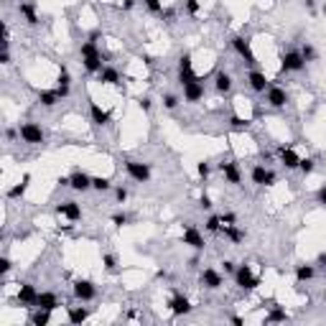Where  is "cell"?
Instances as JSON below:
<instances>
[{
	"mask_svg": "<svg viewBox=\"0 0 326 326\" xmlns=\"http://www.w3.org/2000/svg\"><path fill=\"white\" fill-rule=\"evenodd\" d=\"M237 222V217H234L232 212H227V214H222V225H234Z\"/></svg>",
	"mask_w": 326,
	"mask_h": 326,
	"instance_id": "49",
	"label": "cell"
},
{
	"mask_svg": "<svg viewBox=\"0 0 326 326\" xmlns=\"http://www.w3.org/2000/svg\"><path fill=\"white\" fill-rule=\"evenodd\" d=\"M74 298L76 301H95L97 298V285L92 280H74Z\"/></svg>",
	"mask_w": 326,
	"mask_h": 326,
	"instance_id": "6",
	"label": "cell"
},
{
	"mask_svg": "<svg viewBox=\"0 0 326 326\" xmlns=\"http://www.w3.org/2000/svg\"><path fill=\"white\" fill-rule=\"evenodd\" d=\"M197 79V74H194V67H191V54H181L178 56V82L181 87L189 84Z\"/></svg>",
	"mask_w": 326,
	"mask_h": 326,
	"instance_id": "7",
	"label": "cell"
},
{
	"mask_svg": "<svg viewBox=\"0 0 326 326\" xmlns=\"http://www.w3.org/2000/svg\"><path fill=\"white\" fill-rule=\"evenodd\" d=\"M97 38H100V33H92V36H89L87 41L82 44V49H79L82 59H84V56H97V54H102V51L97 49Z\"/></svg>",
	"mask_w": 326,
	"mask_h": 326,
	"instance_id": "23",
	"label": "cell"
},
{
	"mask_svg": "<svg viewBox=\"0 0 326 326\" xmlns=\"http://www.w3.org/2000/svg\"><path fill=\"white\" fill-rule=\"evenodd\" d=\"M199 0H186V13H189V16H197V13H199Z\"/></svg>",
	"mask_w": 326,
	"mask_h": 326,
	"instance_id": "44",
	"label": "cell"
},
{
	"mask_svg": "<svg viewBox=\"0 0 326 326\" xmlns=\"http://www.w3.org/2000/svg\"><path fill=\"white\" fill-rule=\"evenodd\" d=\"M127 222H130L127 214H112V225H115V227H125Z\"/></svg>",
	"mask_w": 326,
	"mask_h": 326,
	"instance_id": "43",
	"label": "cell"
},
{
	"mask_svg": "<svg viewBox=\"0 0 326 326\" xmlns=\"http://www.w3.org/2000/svg\"><path fill=\"white\" fill-rule=\"evenodd\" d=\"M69 189H74V191L92 189V176H87L84 171H76L74 176H69Z\"/></svg>",
	"mask_w": 326,
	"mask_h": 326,
	"instance_id": "17",
	"label": "cell"
},
{
	"mask_svg": "<svg viewBox=\"0 0 326 326\" xmlns=\"http://www.w3.org/2000/svg\"><path fill=\"white\" fill-rule=\"evenodd\" d=\"M10 268H13V265H10V260H8V257H0V273H3V276H5Z\"/></svg>",
	"mask_w": 326,
	"mask_h": 326,
	"instance_id": "50",
	"label": "cell"
},
{
	"mask_svg": "<svg viewBox=\"0 0 326 326\" xmlns=\"http://www.w3.org/2000/svg\"><path fill=\"white\" fill-rule=\"evenodd\" d=\"M67 311H69V324H84L89 319V311L82 306H67Z\"/></svg>",
	"mask_w": 326,
	"mask_h": 326,
	"instance_id": "26",
	"label": "cell"
},
{
	"mask_svg": "<svg viewBox=\"0 0 326 326\" xmlns=\"http://www.w3.org/2000/svg\"><path fill=\"white\" fill-rule=\"evenodd\" d=\"M219 171H222V176L227 178V184H240V181H242V174H240L237 163H232V161H222Z\"/></svg>",
	"mask_w": 326,
	"mask_h": 326,
	"instance_id": "16",
	"label": "cell"
},
{
	"mask_svg": "<svg viewBox=\"0 0 326 326\" xmlns=\"http://www.w3.org/2000/svg\"><path fill=\"white\" fill-rule=\"evenodd\" d=\"M234 283H237L242 291H255L260 285V278L252 273L250 265H240L237 270H234Z\"/></svg>",
	"mask_w": 326,
	"mask_h": 326,
	"instance_id": "1",
	"label": "cell"
},
{
	"mask_svg": "<svg viewBox=\"0 0 326 326\" xmlns=\"http://www.w3.org/2000/svg\"><path fill=\"white\" fill-rule=\"evenodd\" d=\"M146 8L153 13V16H161V13H163V3H161V0H146Z\"/></svg>",
	"mask_w": 326,
	"mask_h": 326,
	"instance_id": "38",
	"label": "cell"
},
{
	"mask_svg": "<svg viewBox=\"0 0 326 326\" xmlns=\"http://www.w3.org/2000/svg\"><path fill=\"white\" fill-rule=\"evenodd\" d=\"M201 97H204V84H201L199 79L184 84V100H186V102H199Z\"/></svg>",
	"mask_w": 326,
	"mask_h": 326,
	"instance_id": "18",
	"label": "cell"
},
{
	"mask_svg": "<svg viewBox=\"0 0 326 326\" xmlns=\"http://www.w3.org/2000/svg\"><path fill=\"white\" fill-rule=\"evenodd\" d=\"M265 176H268V168H265V166H252V171H250L252 184H257V186H265Z\"/></svg>",
	"mask_w": 326,
	"mask_h": 326,
	"instance_id": "32",
	"label": "cell"
},
{
	"mask_svg": "<svg viewBox=\"0 0 326 326\" xmlns=\"http://www.w3.org/2000/svg\"><path fill=\"white\" fill-rule=\"evenodd\" d=\"M306 67V59L301 56V51H285L280 56V69L283 72H301Z\"/></svg>",
	"mask_w": 326,
	"mask_h": 326,
	"instance_id": "5",
	"label": "cell"
},
{
	"mask_svg": "<svg viewBox=\"0 0 326 326\" xmlns=\"http://www.w3.org/2000/svg\"><path fill=\"white\" fill-rule=\"evenodd\" d=\"M56 212L61 214V217H67V219H72V222H76V219H82V206L76 204L74 199H69V201H61L59 206H56Z\"/></svg>",
	"mask_w": 326,
	"mask_h": 326,
	"instance_id": "12",
	"label": "cell"
},
{
	"mask_svg": "<svg viewBox=\"0 0 326 326\" xmlns=\"http://www.w3.org/2000/svg\"><path fill=\"white\" fill-rule=\"evenodd\" d=\"M138 105H140L143 112H148V110H150V97H140V100H138Z\"/></svg>",
	"mask_w": 326,
	"mask_h": 326,
	"instance_id": "48",
	"label": "cell"
},
{
	"mask_svg": "<svg viewBox=\"0 0 326 326\" xmlns=\"http://www.w3.org/2000/svg\"><path fill=\"white\" fill-rule=\"evenodd\" d=\"M100 82L102 84H120V72L112 69V67H105L100 72Z\"/></svg>",
	"mask_w": 326,
	"mask_h": 326,
	"instance_id": "28",
	"label": "cell"
},
{
	"mask_svg": "<svg viewBox=\"0 0 326 326\" xmlns=\"http://www.w3.org/2000/svg\"><path fill=\"white\" fill-rule=\"evenodd\" d=\"M184 245L194 247V250H204V237L194 225H186V229H184Z\"/></svg>",
	"mask_w": 326,
	"mask_h": 326,
	"instance_id": "15",
	"label": "cell"
},
{
	"mask_svg": "<svg viewBox=\"0 0 326 326\" xmlns=\"http://www.w3.org/2000/svg\"><path fill=\"white\" fill-rule=\"evenodd\" d=\"M36 308H46V311H56V308H59V298H56V293H51V291H44V293H38V301H36Z\"/></svg>",
	"mask_w": 326,
	"mask_h": 326,
	"instance_id": "20",
	"label": "cell"
},
{
	"mask_svg": "<svg viewBox=\"0 0 326 326\" xmlns=\"http://www.w3.org/2000/svg\"><path fill=\"white\" fill-rule=\"evenodd\" d=\"M222 232H225L232 242H242V240H245V232H242L237 225H222Z\"/></svg>",
	"mask_w": 326,
	"mask_h": 326,
	"instance_id": "29",
	"label": "cell"
},
{
	"mask_svg": "<svg viewBox=\"0 0 326 326\" xmlns=\"http://www.w3.org/2000/svg\"><path fill=\"white\" fill-rule=\"evenodd\" d=\"M28 184H31V176H23V181H21V184H16V186H13V189L8 191V197H10V199H18V197H23V194L28 191Z\"/></svg>",
	"mask_w": 326,
	"mask_h": 326,
	"instance_id": "31",
	"label": "cell"
},
{
	"mask_svg": "<svg viewBox=\"0 0 326 326\" xmlns=\"http://www.w3.org/2000/svg\"><path fill=\"white\" fill-rule=\"evenodd\" d=\"M36 301H38V291H36V285H31V283H21V288H18V303H21V306L33 308V306H36Z\"/></svg>",
	"mask_w": 326,
	"mask_h": 326,
	"instance_id": "9",
	"label": "cell"
},
{
	"mask_svg": "<svg viewBox=\"0 0 326 326\" xmlns=\"http://www.w3.org/2000/svg\"><path fill=\"white\" fill-rule=\"evenodd\" d=\"M49 321H51V311H46V308H36V314L31 316L33 326H46Z\"/></svg>",
	"mask_w": 326,
	"mask_h": 326,
	"instance_id": "33",
	"label": "cell"
},
{
	"mask_svg": "<svg viewBox=\"0 0 326 326\" xmlns=\"http://www.w3.org/2000/svg\"><path fill=\"white\" fill-rule=\"evenodd\" d=\"M301 56H303L306 61H314V59H316V49L311 46V44H303V46H301Z\"/></svg>",
	"mask_w": 326,
	"mask_h": 326,
	"instance_id": "39",
	"label": "cell"
},
{
	"mask_svg": "<svg viewBox=\"0 0 326 326\" xmlns=\"http://www.w3.org/2000/svg\"><path fill=\"white\" fill-rule=\"evenodd\" d=\"M214 89H217L219 95H227L229 89H232V76L227 72H217V76H214Z\"/></svg>",
	"mask_w": 326,
	"mask_h": 326,
	"instance_id": "24",
	"label": "cell"
},
{
	"mask_svg": "<svg viewBox=\"0 0 326 326\" xmlns=\"http://www.w3.org/2000/svg\"><path fill=\"white\" fill-rule=\"evenodd\" d=\"M268 105L276 107V110L288 105V95H285L283 87H268Z\"/></svg>",
	"mask_w": 326,
	"mask_h": 326,
	"instance_id": "11",
	"label": "cell"
},
{
	"mask_svg": "<svg viewBox=\"0 0 326 326\" xmlns=\"http://www.w3.org/2000/svg\"><path fill=\"white\" fill-rule=\"evenodd\" d=\"M232 324H234V326H242L245 321H242V316H232Z\"/></svg>",
	"mask_w": 326,
	"mask_h": 326,
	"instance_id": "57",
	"label": "cell"
},
{
	"mask_svg": "<svg viewBox=\"0 0 326 326\" xmlns=\"http://www.w3.org/2000/svg\"><path fill=\"white\" fill-rule=\"evenodd\" d=\"M89 115H92V123L95 125H110V112L107 110H102L97 102H89Z\"/></svg>",
	"mask_w": 326,
	"mask_h": 326,
	"instance_id": "22",
	"label": "cell"
},
{
	"mask_svg": "<svg viewBox=\"0 0 326 326\" xmlns=\"http://www.w3.org/2000/svg\"><path fill=\"white\" fill-rule=\"evenodd\" d=\"M0 64H10V51H3V54H0Z\"/></svg>",
	"mask_w": 326,
	"mask_h": 326,
	"instance_id": "56",
	"label": "cell"
},
{
	"mask_svg": "<svg viewBox=\"0 0 326 326\" xmlns=\"http://www.w3.org/2000/svg\"><path fill=\"white\" fill-rule=\"evenodd\" d=\"M247 84H250L252 92H268V87H270L268 76L263 72H257V69H252L250 74H247Z\"/></svg>",
	"mask_w": 326,
	"mask_h": 326,
	"instance_id": "14",
	"label": "cell"
},
{
	"mask_svg": "<svg viewBox=\"0 0 326 326\" xmlns=\"http://www.w3.org/2000/svg\"><path fill=\"white\" fill-rule=\"evenodd\" d=\"M316 5V0H306V8H314Z\"/></svg>",
	"mask_w": 326,
	"mask_h": 326,
	"instance_id": "58",
	"label": "cell"
},
{
	"mask_svg": "<svg viewBox=\"0 0 326 326\" xmlns=\"http://www.w3.org/2000/svg\"><path fill=\"white\" fill-rule=\"evenodd\" d=\"M314 276H316L314 265H298V268H296V280H298V283H306V280H311Z\"/></svg>",
	"mask_w": 326,
	"mask_h": 326,
	"instance_id": "30",
	"label": "cell"
},
{
	"mask_svg": "<svg viewBox=\"0 0 326 326\" xmlns=\"http://www.w3.org/2000/svg\"><path fill=\"white\" fill-rule=\"evenodd\" d=\"M316 199H319V204H324V206H326V186H321V189H319Z\"/></svg>",
	"mask_w": 326,
	"mask_h": 326,
	"instance_id": "52",
	"label": "cell"
},
{
	"mask_svg": "<svg viewBox=\"0 0 326 326\" xmlns=\"http://www.w3.org/2000/svg\"><path fill=\"white\" fill-rule=\"evenodd\" d=\"M229 123H232V127H234V130H247V125H250L247 120H242V117H237V115H234Z\"/></svg>",
	"mask_w": 326,
	"mask_h": 326,
	"instance_id": "42",
	"label": "cell"
},
{
	"mask_svg": "<svg viewBox=\"0 0 326 326\" xmlns=\"http://www.w3.org/2000/svg\"><path fill=\"white\" fill-rule=\"evenodd\" d=\"M161 16H163V21H166V23H174V18H176V13H174L171 8H163V13H161Z\"/></svg>",
	"mask_w": 326,
	"mask_h": 326,
	"instance_id": "47",
	"label": "cell"
},
{
	"mask_svg": "<svg viewBox=\"0 0 326 326\" xmlns=\"http://www.w3.org/2000/svg\"><path fill=\"white\" fill-rule=\"evenodd\" d=\"M204 227H206V232H219V229H222V217H217V214H214V217H209Z\"/></svg>",
	"mask_w": 326,
	"mask_h": 326,
	"instance_id": "37",
	"label": "cell"
},
{
	"mask_svg": "<svg viewBox=\"0 0 326 326\" xmlns=\"http://www.w3.org/2000/svg\"><path fill=\"white\" fill-rule=\"evenodd\" d=\"M135 8V0H123V10H133Z\"/></svg>",
	"mask_w": 326,
	"mask_h": 326,
	"instance_id": "55",
	"label": "cell"
},
{
	"mask_svg": "<svg viewBox=\"0 0 326 326\" xmlns=\"http://www.w3.org/2000/svg\"><path fill=\"white\" fill-rule=\"evenodd\" d=\"M163 107L166 110H176L178 107V97L176 95H163Z\"/></svg>",
	"mask_w": 326,
	"mask_h": 326,
	"instance_id": "40",
	"label": "cell"
},
{
	"mask_svg": "<svg viewBox=\"0 0 326 326\" xmlns=\"http://www.w3.org/2000/svg\"><path fill=\"white\" fill-rule=\"evenodd\" d=\"M222 265H225V273H234V270H237V268H234V263H232V260H225Z\"/></svg>",
	"mask_w": 326,
	"mask_h": 326,
	"instance_id": "53",
	"label": "cell"
},
{
	"mask_svg": "<svg viewBox=\"0 0 326 326\" xmlns=\"http://www.w3.org/2000/svg\"><path fill=\"white\" fill-rule=\"evenodd\" d=\"M273 184H276V174L268 171V176H265V186H273Z\"/></svg>",
	"mask_w": 326,
	"mask_h": 326,
	"instance_id": "54",
	"label": "cell"
},
{
	"mask_svg": "<svg viewBox=\"0 0 326 326\" xmlns=\"http://www.w3.org/2000/svg\"><path fill=\"white\" fill-rule=\"evenodd\" d=\"M59 100H61V97H59L56 89H41V92H38V102H41L44 107H54Z\"/></svg>",
	"mask_w": 326,
	"mask_h": 326,
	"instance_id": "27",
	"label": "cell"
},
{
	"mask_svg": "<svg viewBox=\"0 0 326 326\" xmlns=\"http://www.w3.org/2000/svg\"><path fill=\"white\" fill-rule=\"evenodd\" d=\"M18 135L23 143H28V146H41L44 143V130L41 125H36V123H23L18 127Z\"/></svg>",
	"mask_w": 326,
	"mask_h": 326,
	"instance_id": "3",
	"label": "cell"
},
{
	"mask_svg": "<svg viewBox=\"0 0 326 326\" xmlns=\"http://www.w3.org/2000/svg\"><path fill=\"white\" fill-rule=\"evenodd\" d=\"M199 283L204 285V288H209V291H217V288H222V276L214 268H206V270H201Z\"/></svg>",
	"mask_w": 326,
	"mask_h": 326,
	"instance_id": "13",
	"label": "cell"
},
{
	"mask_svg": "<svg viewBox=\"0 0 326 326\" xmlns=\"http://www.w3.org/2000/svg\"><path fill=\"white\" fill-rule=\"evenodd\" d=\"M285 319H288V314H285L283 308L273 306V308H270V314L265 316V324H278V321H285Z\"/></svg>",
	"mask_w": 326,
	"mask_h": 326,
	"instance_id": "34",
	"label": "cell"
},
{
	"mask_svg": "<svg viewBox=\"0 0 326 326\" xmlns=\"http://www.w3.org/2000/svg\"><path fill=\"white\" fill-rule=\"evenodd\" d=\"M115 199H117V201H120V204H123V201L127 199V189H123V186H117V189H115Z\"/></svg>",
	"mask_w": 326,
	"mask_h": 326,
	"instance_id": "45",
	"label": "cell"
},
{
	"mask_svg": "<svg viewBox=\"0 0 326 326\" xmlns=\"http://www.w3.org/2000/svg\"><path fill=\"white\" fill-rule=\"evenodd\" d=\"M168 308H171L174 316H186V314H191L194 306H191V301H189L184 293H176L171 301H168Z\"/></svg>",
	"mask_w": 326,
	"mask_h": 326,
	"instance_id": "8",
	"label": "cell"
},
{
	"mask_svg": "<svg viewBox=\"0 0 326 326\" xmlns=\"http://www.w3.org/2000/svg\"><path fill=\"white\" fill-rule=\"evenodd\" d=\"M92 189L95 191H110L112 189V181L107 176H92Z\"/></svg>",
	"mask_w": 326,
	"mask_h": 326,
	"instance_id": "35",
	"label": "cell"
},
{
	"mask_svg": "<svg viewBox=\"0 0 326 326\" xmlns=\"http://www.w3.org/2000/svg\"><path fill=\"white\" fill-rule=\"evenodd\" d=\"M232 49L240 54V59L247 64V67H255L257 64V59H255V51H252V46H250V38L247 36H234L232 38Z\"/></svg>",
	"mask_w": 326,
	"mask_h": 326,
	"instance_id": "2",
	"label": "cell"
},
{
	"mask_svg": "<svg viewBox=\"0 0 326 326\" xmlns=\"http://www.w3.org/2000/svg\"><path fill=\"white\" fill-rule=\"evenodd\" d=\"M59 84H56V92H59V97L64 100V97H69L72 95V74L61 67V72H59V79H56Z\"/></svg>",
	"mask_w": 326,
	"mask_h": 326,
	"instance_id": "19",
	"label": "cell"
},
{
	"mask_svg": "<svg viewBox=\"0 0 326 326\" xmlns=\"http://www.w3.org/2000/svg\"><path fill=\"white\" fill-rule=\"evenodd\" d=\"M199 206H201V209H212V199L209 197H206V194H201V197H199Z\"/></svg>",
	"mask_w": 326,
	"mask_h": 326,
	"instance_id": "46",
	"label": "cell"
},
{
	"mask_svg": "<svg viewBox=\"0 0 326 326\" xmlns=\"http://www.w3.org/2000/svg\"><path fill=\"white\" fill-rule=\"evenodd\" d=\"M314 168H316V161L314 158H301V163H298V171H301L303 176L314 174Z\"/></svg>",
	"mask_w": 326,
	"mask_h": 326,
	"instance_id": "36",
	"label": "cell"
},
{
	"mask_svg": "<svg viewBox=\"0 0 326 326\" xmlns=\"http://www.w3.org/2000/svg\"><path fill=\"white\" fill-rule=\"evenodd\" d=\"M102 61H105V56H102V54H97V56H84V59H82L84 69H87L89 74H100L102 69H105V67H102Z\"/></svg>",
	"mask_w": 326,
	"mask_h": 326,
	"instance_id": "25",
	"label": "cell"
},
{
	"mask_svg": "<svg viewBox=\"0 0 326 326\" xmlns=\"http://www.w3.org/2000/svg\"><path fill=\"white\" fill-rule=\"evenodd\" d=\"M278 155H280V163L285 166V168H298V163H301V155H298L296 150H293V146H280L278 148Z\"/></svg>",
	"mask_w": 326,
	"mask_h": 326,
	"instance_id": "10",
	"label": "cell"
},
{
	"mask_svg": "<svg viewBox=\"0 0 326 326\" xmlns=\"http://www.w3.org/2000/svg\"><path fill=\"white\" fill-rule=\"evenodd\" d=\"M125 171L127 176L138 181V184H146V181H150V166L148 163H140V161H125Z\"/></svg>",
	"mask_w": 326,
	"mask_h": 326,
	"instance_id": "4",
	"label": "cell"
},
{
	"mask_svg": "<svg viewBox=\"0 0 326 326\" xmlns=\"http://www.w3.org/2000/svg\"><path fill=\"white\" fill-rule=\"evenodd\" d=\"M285 3H288V0H285Z\"/></svg>",
	"mask_w": 326,
	"mask_h": 326,
	"instance_id": "60",
	"label": "cell"
},
{
	"mask_svg": "<svg viewBox=\"0 0 326 326\" xmlns=\"http://www.w3.org/2000/svg\"><path fill=\"white\" fill-rule=\"evenodd\" d=\"M324 298H326V293H324Z\"/></svg>",
	"mask_w": 326,
	"mask_h": 326,
	"instance_id": "59",
	"label": "cell"
},
{
	"mask_svg": "<svg viewBox=\"0 0 326 326\" xmlns=\"http://www.w3.org/2000/svg\"><path fill=\"white\" fill-rule=\"evenodd\" d=\"M102 263H105L107 270H115V257L112 255H105V257H102Z\"/></svg>",
	"mask_w": 326,
	"mask_h": 326,
	"instance_id": "51",
	"label": "cell"
},
{
	"mask_svg": "<svg viewBox=\"0 0 326 326\" xmlns=\"http://www.w3.org/2000/svg\"><path fill=\"white\" fill-rule=\"evenodd\" d=\"M197 174H199V176H201V178L206 181V178H209V174H212V166H209V163H204V161H201V163L197 166Z\"/></svg>",
	"mask_w": 326,
	"mask_h": 326,
	"instance_id": "41",
	"label": "cell"
},
{
	"mask_svg": "<svg viewBox=\"0 0 326 326\" xmlns=\"http://www.w3.org/2000/svg\"><path fill=\"white\" fill-rule=\"evenodd\" d=\"M18 13L25 18V23H28V25H38V23H41V18H38V13H36V3H21L18 5Z\"/></svg>",
	"mask_w": 326,
	"mask_h": 326,
	"instance_id": "21",
	"label": "cell"
}]
</instances>
